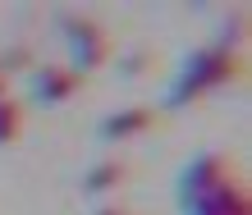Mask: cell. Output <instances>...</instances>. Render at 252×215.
<instances>
[{
	"mask_svg": "<svg viewBox=\"0 0 252 215\" xmlns=\"http://www.w3.org/2000/svg\"><path fill=\"white\" fill-rule=\"evenodd\" d=\"M124 169H115V165H106V169H96V179H87V188H106V183H115Z\"/></svg>",
	"mask_w": 252,
	"mask_h": 215,
	"instance_id": "277c9868",
	"label": "cell"
},
{
	"mask_svg": "<svg viewBox=\"0 0 252 215\" xmlns=\"http://www.w3.org/2000/svg\"><path fill=\"white\" fill-rule=\"evenodd\" d=\"M142 124H147V114H124V119L106 124V133H128V128H142Z\"/></svg>",
	"mask_w": 252,
	"mask_h": 215,
	"instance_id": "7a4b0ae2",
	"label": "cell"
},
{
	"mask_svg": "<svg viewBox=\"0 0 252 215\" xmlns=\"http://www.w3.org/2000/svg\"><path fill=\"white\" fill-rule=\"evenodd\" d=\"M69 87H73V78H69V74H46V78L37 82V92H41V96H64Z\"/></svg>",
	"mask_w": 252,
	"mask_h": 215,
	"instance_id": "6da1fadb",
	"label": "cell"
},
{
	"mask_svg": "<svg viewBox=\"0 0 252 215\" xmlns=\"http://www.w3.org/2000/svg\"><path fill=\"white\" fill-rule=\"evenodd\" d=\"M14 128H19V110L0 106V137H14Z\"/></svg>",
	"mask_w": 252,
	"mask_h": 215,
	"instance_id": "3957f363",
	"label": "cell"
}]
</instances>
